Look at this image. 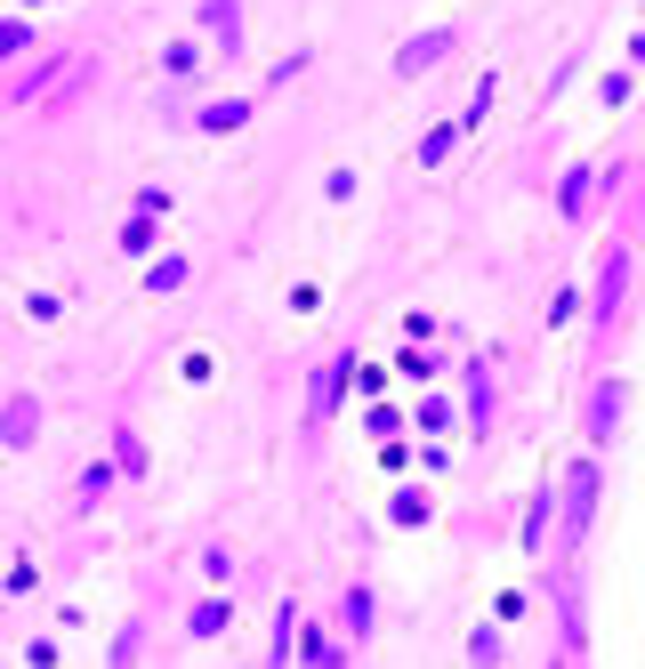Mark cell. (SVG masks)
Returning a JSON list of instances; mask_svg holds the SVG:
<instances>
[{"label":"cell","mask_w":645,"mask_h":669,"mask_svg":"<svg viewBox=\"0 0 645 669\" xmlns=\"http://www.w3.org/2000/svg\"><path fill=\"white\" fill-rule=\"evenodd\" d=\"M597 460H573L565 468V484H557V509H565V541H582L589 532V516H597Z\"/></svg>","instance_id":"1"},{"label":"cell","mask_w":645,"mask_h":669,"mask_svg":"<svg viewBox=\"0 0 645 669\" xmlns=\"http://www.w3.org/2000/svg\"><path fill=\"white\" fill-rule=\"evenodd\" d=\"M452 41H460V32H452V24H436V32H420L412 49H395V81H420L436 57H452Z\"/></svg>","instance_id":"2"},{"label":"cell","mask_w":645,"mask_h":669,"mask_svg":"<svg viewBox=\"0 0 645 669\" xmlns=\"http://www.w3.org/2000/svg\"><path fill=\"white\" fill-rule=\"evenodd\" d=\"M251 114H258V97H218V106L194 114V129H202V138H226V129H243Z\"/></svg>","instance_id":"3"},{"label":"cell","mask_w":645,"mask_h":669,"mask_svg":"<svg viewBox=\"0 0 645 669\" xmlns=\"http://www.w3.org/2000/svg\"><path fill=\"white\" fill-rule=\"evenodd\" d=\"M32 427H41V404H32V395H9V404H0V444L25 452V444H32Z\"/></svg>","instance_id":"4"},{"label":"cell","mask_w":645,"mask_h":669,"mask_svg":"<svg viewBox=\"0 0 645 669\" xmlns=\"http://www.w3.org/2000/svg\"><path fill=\"white\" fill-rule=\"evenodd\" d=\"M622 395H629L622 380H597V395H589V436H597V444L622 427Z\"/></svg>","instance_id":"5"},{"label":"cell","mask_w":645,"mask_h":669,"mask_svg":"<svg viewBox=\"0 0 645 669\" xmlns=\"http://www.w3.org/2000/svg\"><path fill=\"white\" fill-rule=\"evenodd\" d=\"M202 24L218 32V49H243V9L234 0H202Z\"/></svg>","instance_id":"6"},{"label":"cell","mask_w":645,"mask_h":669,"mask_svg":"<svg viewBox=\"0 0 645 669\" xmlns=\"http://www.w3.org/2000/svg\"><path fill=\"white\" fill-rule=\"evenodd\" d=\"M589 186H597V178L582 170V161H573V170L557 178V218H582V210H589Z\"/></svg>","instance_id":"7"},{"label":"cell","mask_w":645,"mask_h":669,"mask_svg":"<svg viewBox=\"0 0 645 669\" xmlns=\"http://www.w3.org/2000/svg\"><path fill=\"white\" fill-rule=\"evenodd\" d=\"M226 621H234V597H218V589H211V597H202V606L186 613V629H194V638H218Z\"/></svg>","instance_id":"8"},{"label":"cell","mask_w":645,"mask_h":669,"mask_svg":"<svg viewBox=\"0 0 645 669\" xmlns=\"http://www.w3.org/2000/svg\"><path fill=\"white\" fill-rule=\"evenodd\" d=\"M299 646H307V661H315V669H348V646H339L323 621H315V629H299Z\"/></svg>","instance_id":"9"},{"label":"cell","mask_w":645,"mask_h":669,"mask_svg":"<svg viewBox=\"0 0 645 669\" xmlns=\"http://www.w3.org/2000/svg\"><path fill=\"white\" fill-rule=\"evenodd\" d=\"M622 283H629V250H614V258H605V283H597V323L622 307Z\"/></svg>","instance_id":"10"},{"label":"cell","mask_w":645,"mask_h":669,"mask_svg":"<svg viewBox=\"0 0 645 669\" xmlns=\"http://www.w3.org/2000/svg\"><path fill=\"white\" fill-rule=\"evenodd\" d=\"M549 516H557V492H532V509H525V541H517V549H549Z\"/></svg>","instance_id":"11"},{"label":"cell","mask_w":645,"mask_h":669,"mask_svg":"<svg viewBox=\"0 0 645 669\" xmlns=\"http://www.w3.org/2000/svg\"><path fill=\"white\" fill-rule=\"evenodd\" d=\"M371 606H380L371 589H348L339 597V629H348V638H371Z\"/></svg>","instance_id":"12"},{"label":"cell","mask_w":645,"mask_h":669,"mask_svg":"<svg viewBox=\"0 0 645 669\" xmlns=\"http://www.w3.org/2000/svg\"><path fill=\"white\" fill-rule=\"evenodd\" d=\"M348 372H355V355H339V363H331V380H315V420H331V412H339V387H348Z\"/></svg>","instance_id":"13"},{"label":"cell","mask_w":645,"mask_h":669,"mask_svg":"<svg viewBox=\"0 0 645 669\" xmlns=\"http://www.w3.org/2000/svg\"><path fill=\"white\" fill-rule=\"evenodd\" d=\"M460 129H468V121H436V129H428V146H420V161H428V170H436V161H452Z\"/></svg>","instance_id":"14"},{"label":"cell","mask_w":645,"mask_h":669,"mask_svg":"<svg viewBox=\"0 0 645 669\" xmlns=\"http://www.w3.org/2000/svg\"><path fill=\"white\" fill-rule=\"evenodd\" d=\"M114 468H121V476H146V444L129 436V427H114Z\"/></svg>","instance_id":"15"},{"label":"cell","mask_w":645,"mask_h":669,"mask_svg":"<svg viewBox=\"0 0 645 669\" xmlns=\"http://www.w3.org/2000/svg\"><path fill=\"white\" fill-rule=\"evenodd\" d=\"M114 476H121V468H114V460H97L89 476H81V492H74V509H89V500H106V484H114Z\"/></svg>","instance_id":"16"},{"label":"cell","mask_w":645,"mask_h":669,"mask_svg":"<svg viewBox=\"0 0 645 669\" xmlns=\"http://www.w3.org/2000/svg\"><path fill=\"white\" fill-rule=\"evenodd\" d=\"M162 73H178V81L202 73V49H194V41H169V49H162Z\"/></svg>","instance_id":"17"},{"label":"cell","mask_w":645,"mask_h":669,"mask_svg":"<svg viewBox=\"0 0 645 669\" xmlns=\"http://www.w3.org/2000/svg\"><path fill=\"white\" fill-rule=\"evenodd\" d=\"M178 283H186V258H154V266H146V291H154V298L178 291Z\"/></svg>","instance_id":"18"},{"label":"cell","mask_w":645,"mask_h":669,"mask_svg":"<svg viewBox=\"0 0 645 669\" xmlns=\"http://www.w3.org/2000/svg\"><path fill=\"white\" fill-rule=\"evenodd\" d=\"M468 661H477V669H500V629H477V638H468Z\"/></svg>","instance_id":"19"},{"label":"cell","mask_w":645,"mask_h":669,"mask_svg":"<svg viewBox=\"0 0 645 669\" xmlns=\"http://www.w3.org/2000/svg\"><path fill=\"white\" fill-rule=\"evenodd\" d=\"M57 73H65V57H41V65H32V73H25V89H17V97H41V89H49Z\"/></svg>","instance_id":"20"},{"label":"cell","mask_w":645,"mask_h":669,"mask_svg":"<svg viewBox=\"0 0 645 669\" xmlns=\"http://www.w3.org/2000/svg\"><path fill=\"white\" fill-rule=\"evenodd\" d=\"M25 49H32V24L9 17V24H0V57H25Z\"/></svg>","instance_id":"21"},{"label":"cell","mask_w":645,"mask_h":669,"mask_svg":"<svg viewBox=\"0 0 645 669\" xmlns=\"http://www.w3.org/2000/svg\"><path fill=\"white\" fill-rule=\"evenodd\" d=\"M525 606H532L525 589H500V597H492V621H525Z\"/></svg>","instance_id":"22"},{"label":"cell","mask_w":645,"mask_h":669,"mask_svg":"<svg viewBox=\"0 0 645 669\" xmlns=\"http://www.w3.org/2000/svg\"><path fill=\"white\" fill-rule=\"evenodd\" d=\"M573 315H582V283H565V291L549 298V323H573Z\"/></svg>","instance_id":"23"},{"label":"cell","mask_w":645,"mask_h":669,"mask_svg":"<svg viewBox=\"0 0 645 669\" xmlns=\"http://www.w3.org/2000/svg\"><path fill=\"white\" fill-rule=\"evenodd\" d=\"M420 427H428V436H436V427H452V395H428V404H420Z\"/></svg>","instance_id":"24"},{"label":"cell","mask_w":645,"mask_h":669,"mask_svg":"<svg viewBox=\"0 0 645 669\" xmlns=\"http://www.w3.org/2000/svg\"><path fill=\"white\" fill-rule=\"evenodd\" d=\"M395 427H403V412H395V404H371V436L395 444Z\"/></svg>","instance_id":"25"},{"label":"cell","mask_w":645,"mask_h":669,"mask_svg":"<svg viewBox=\"0 0 645 669\" xmlns=\"http://www.w3.org/2000/svg\"><path fill=\"white\" fill-rule=\"evenodd\" d=\"M146 243H154V218H129V226H121V250H129V258H138Z\"/></svg>","instance_id":"26"},{"label":"cell","mask_w":645,"mask_h":669,"mask_svg":"<svg viewBox=\"0 0 645 669\" xmlns=\"http://www.w3.org/2000/svg\"><path fill=\"white\" fill-rule=\"evenodd\" d=\"M138 638H146V629H138V621H129V629H121V638H114V669H129V661H138Z\"/></svg>","instance_id":"27"}]
</instances>
